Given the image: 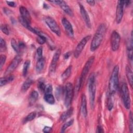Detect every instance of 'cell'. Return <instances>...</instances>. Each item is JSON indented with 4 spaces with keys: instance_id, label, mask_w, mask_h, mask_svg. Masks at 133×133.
Listing matches in <instances>:
<instances>
[{
    "instance_id": "obj_1",
    "label": "cell",
    "mask_w": 133,
    "mask_h": 133,
    "mask_svg": "<svg viewBox=\"0 0 133 133\" xmlns=\"http://www.w3.org/2000/svg\"><path fill=\"white\" fill-rule=\"evenodd\" d=\"M107 31L106 25L104 23L100 24L92 38L90 44V49L91 51H95L100 45Z\"/></svg>"
},
{
    "instance_id": "obj_2",
    "label": "cell",
    "mask_w": 133,
    "mask_h": 133,
    "mask_svg": "<svg viewBox=\"0 0 133 133\" xmlns=\"http://www.w3.org/2000/svg\"><path fill=\"white\" fill-rule=\"evenodd\" d=\"M119 66L115 65L112 71L111 77L109 82V94L114 95L117 91L119 86V79H118Z\"/></svg>"
},
{
    "instance_id": "obj_3",
    "label": "cell",
    "mask_w": 133,
    "mask_h": 133,
    "mask_svg": "<svg viewBox=\"0 0 133 133\" xmlns=\"http://www.w3.org/2000/svg\"><path fill=\"white\" fill-rule=\"evenodd\" d=\"M88 89L89 92V101L90 106L92 109H94L95 106V94L96 90V77L94 73H91L88 81Z\"/></svg>"
},
{
    "instance_id": "obj_4",
    "label": "cell",
    "mask_w": 133,
    "mask_h": 133,
    "mask_svg": "<svg viewBox=\"0 0 133 133\" xmlns=\"http://www.w3.org/2000/svg\"><path fill=\"white\" fill-rule=\"evenodd\" d=\"M122 98L125 108L126 109H129L130 108V98L129 95V89L126 83H123L121 88Z\"/></svg>"
},
{
    "instance_id": "obj_5",
    "label": "cell",
    "mask_w": 133,
    "mask_h": 133,
    "mask_svg": "<svg viewBox=\"0 0 133 133\" xmlns=\"http://www.w3.org/2000/svg\"><path fill=\"white\" fill-rule=\"evenodd\" d=\"M74 95V88L71 83H67L64 87V105L69 108L72 102Z\"/></svg>"
},
{
    "instance_id": "obj_6",
    "label": "cell",
    "mask_w": 133,
    "mask_h": 133,
    "mask_svg": "<svg viewBox=\"0 0 133 133\" xmlns=\"http://www.w3.org/2000/svg\"><path fill=\"white\" fill-rule=\"evenodd\" d=\"M44 20L49 29L55 33L57 35L60 36L61 35V31L60 28L56 21L51 17L47 16L45 17Z\"/></svg>"
},
{
    "instance_id": "obj_7",
    "label": "cell",
    "mask_w": 133,
    "mask_h": 133,
    "mask_svg": "<svg viewBox=\"0 0 133 133\" xmlns=\"http://www.w3.org/2000/svg\"><path fill=\"white\" fill-rule=\"evenodd\" d=\"M94 60H95V57L94 56H91L88 59V60L86 61V63L85 64L82 70L81 75L79 76L81 81L82 83V85H83V83L84 82L86 77L94 62Z\"/></svg>"
},
{
    "instance_id": "obj_8",
    "label": "cell",
    "mask_w": 133,
    "mask_h": 133,
    "mask_svg": "<svg viewBox=\"0 0 133 133\" xmlns=\"http://www.w3.org/2000/svg\"><path fill=\"white\" fill-rule=\"evenodd\" d=\"M90 37L91 36L90 35L86 36L84 38H83L81 39V41L78 43L74 52V56L75 58H77L79 56L80 54H81L82 51L84 48L86 44L89 41Z\"/></svg>"
},
{
    "instance_id": "obj_9",
    "label": "cell",
    "mask_w": 133,
    "mask_h": 133,
    "mask_svg": "<svg viewBox=\"0 0 133 133\" xmlns=\"http://www.w3.org/2000/svg\"><path fill=\"white\" fill-rule=\"evenodd\" d=\"M121 37L119 33L116 31H114L111 36V45L112 50L114 51H116L119 47Z\"/></svg>"
},
{
    "instance_id": "obj_10",
    "label": "cell",
    "mask_w": 133,
    "mask_h": 133,
    "mask_svg": "<svg viewBox=\"0 0 133 133\" xmlns=\"http://www.w3.org/2000/svg\"><path fill=\"white\" fill-rule=\"evenodd\" d=\"M21 60H22L21 57L19 55H17L14 58V59L12 60L10 64L9 65V66L7 68L4 73V74L6 76H7L9 74H10L12 71H14L17 68L20 62L21 61Z\"/></svg>"
},
{
    "instance_id": "obj_11",
    "label": "cell",
    "mask_w": 133,
    "mask_h": 133,
    "mask_svg": "<svg viewBox=\"0 0 133 133\" xmlns=\"http://www.w3.org/2000/svg\"><path fill=\"white\" fill-rule=\"evenodd\" d=\"M60 54H61V50L59 49L56 51V52H55L53 56V57L49 66V73L50 74H53L55 72L57 63L60 56Z\"/></svg>"
},
{
    "instance_id": "obj_12",
    "label": "cell",
    "mask_w": 133,
    "mask_h": 133,
    "mask_svg": "<svg viewBox=\"0 0 133 133\" xmlns=\"http://www.w3.org/2000/svg\"><path fill=\"white\" fill-rule=\"evenodd\" d=\"M124 1H118L117 2V5L116 9V21L117 23H121L123 17V11H124Z\"/></svg>"
},
{
    "instance_id": "obj_13",
    "label": "cell",
    "mask_w": 133,
    "mask_h": 133,
    "mask_svg": "<svg viewBox=\"0 0 133 133\" xmlns=\"http://www.w3.org/2000/svg\"><path fill=\"white\" fill-rule=\"evenodd\" d=\"M50 2L54 3L57 5H58L63 10V11L67 14L68 15H69L71 17L73 16V13L71 9V8L67 5V4L64 2V1H49Z\"/></svg>"
},
{
    "instance_id": "obj_14",
    "label": "cell",
    "mask_w": 133,
    "mask_h": 133,
    "mask_svg": "<svg viewBox=\"0 0 133 133\" xmlns=\"http://www.w3.org/2000/svg\"><path fill=\"white\" fill-rule=\"evenodd\" d=\"M61 23L65 29V30L66 31L67 34L70 37H73L74 36V31L73 29V27L71 24V23L69 22V21L65 18H63L61 20Z\"/></svg>"
},
{
    "instance_id": "obj_15",
    "label": "cell",
    "mask_w": 133,
    "mask_h": 133,
    "mask_svg": "<svg viewBox=\"0 0 133 133\" xmlns=\"http://www.w3.org/2000/svg\"><path fill=\"white\" fill-rule=\"evenodd\" d=\"M79 9H80V12L82 17V18L83 19L86 26L89 29H90L91 27V22H90L89 15L87 11L86 10L85 7L81 4H79Z\"/></svg>"
},
{
    "instance_id": "obj_16",
    "label": "cell",
    "mask_w": 133,
    "mask_h": 133,
    "mask_svg": "<svg viewBox=\"0 0 133 133\" xmlns=\"http://www.w3.org/2000/svg\"><path fill=\"white\" fill-rule=\"evenodd\" d=\"M19 11L21 15V17L28 23L31 24V18L28 10L25 7L21 6L19 8Z\"/></svg>"
},
{
    "instance_id": "obj_17",
    "label": "cell",
    "mask_w": 133,
    "mask_h": 133,
    "mask_svg": "<svg viewBox=\"0 0 133 133\" xmlns=\"http://www.w3.org/2000/svg\"><path fill=\"white\" fill-rule=\"evenodd\" d=\"M81 113H82L83 116L84 117H86L87 116V102H86V97L84 94H83L81 97Z\"/></svg>"
},
{
    "instance_id": "obj_18",
    "label": "cell",
    "mask_w": 133,
    "mask_h": 133,
    "mask_svg": "<svg viewBox=\"0 0 133 133\" xmlns=\"http://www.w3.org/2000/svg\"><path fill=\"white\" fill-rule=\"evenodd\" d=\"M132 33H131V37L127 44V54L128 59L132 62Z\"/></svg>"
},
{
    "instance_id": "obj_19",
    "label": "cell",
    "mask_w": 133,
    "mask_h": 133,
    "mask_svg": "<svg viewBox=\"0 0 133 133\" xmlns=\"http://www.w3.org/2000/svg\"><path fill=\"white\" fill-rule=\"evenodd\" d=\"M73 108H70L67 111L63 112L60 116V119L62 122H64L68 119L73 114Z\"/></svg>"
},
{
    "instance_id": "obj_20",
    "label": "cell",
    "mask_w": 133,
    "mask_h": 133,
    "mask_svg": "<svg viewBox=\"0 0 133 133\" xmlns=\"http://www.w3.org/2000/svg\"><path fill=\"white\" fill-rule=\"evenodd\" d=\"M126 74L128 79V82L131 87H132L133 84V77H132V70L129 65H127L126 67Z\"/></svg>"
},
{
    "instance_id": "obj_21",
    "label": "cell",
    "mask_w": 133,
    "mask_h": 133,
    "mask_svg": "<svg viewBox=\"0 0 133 133\" xmlns=\"http://www.w3.org/2000/svg\"><path fill=\"white\" fill-rule=\"evenodd\" d=\"M38 98V94L36 90H33L29 96V104L30 105H33L37 101Z\"/></svg>"
},
{
    "instance_id": "obj_22",
    "label": "cell",
    "mask_w": 133,
    "mask_h": 133,
    "mask_svg": "<svg viewBox=\"0 0 133 133\" xmlns=\"http://www.w3.org/2000/svg\"><path fill=\"white\" fill-rule=\"evenodd\" d=\"M72 65H70L65 70V71L63 72V73L61 75V79L62 82H65L71 75V72H72Z\"/></svg>"
},
{
    "instance_id": "obj_23",
    "label": "cell",
    "mask_w": 133,
    "mask_h": 133,
    "mask_svg": "<svg viewBox=\"0 0 133 133\" xmlns=\"http://www.w3.org/2000/svg\"><path fill=\"white\" fill-rule=\"evenodd\" d=\"M45 63V59L43 57L37 60V61L36 64V70L37 72H39L43 70L44 67Z\"/></svg>"
},
{
    "instance_id": "obj_24",
    "label": "cell",
    "mask_w": 133,
    "mask_h": 133,
    "mask_svg": "<svg viewBox=\"0 0 133 133\" xmlns=\"http://www.w3.org/2000/svg\"><path fill=\"white\" fill-rule=\"evenodd\" d=\"M44 98L45 101L48 104H54L55 102V98L53 95L52 94V92L45 93V96Z\"/></svg>"
},
{
    "instance_id": "obj_25",
    "label": "cell",
    "mask_w": 133,
    "mask_h": 133,
    "mask_svg": "<svg viewBox=\"0 0 133 133\" xmlns=\"http://www.w3.org/2000/svg\"><path fill=\"white\" fill-rule=\"evenodd\" d=\"M14 77L12 75L3 77L0 78V86L2 87L14 80Z\"/></svg>"
},
{
    "instance_id": "obj_26",
    "label": "cell",
    "mask_w": 133,
    "mask_h": 133,
    "mask_svg": "<svg viewBox=\"0 0 133 133\" xmlns=\"http://www.w3.org/2000/svg\"><path fill=\"white\" fill-rule=\"evenodd\" d=\"M33 83V80L31 78H28L23 83L21 87V90L23 92H26L28 89L30 87L31 85Z\"/></svg>"
},
{
    "instance_id": "obj_27",
    "label": "cell",
    "mask_w": 133,
    "mask_h": 133,
    "mask_svg": "<svg viewBox=\"0 0 133 133\" xmlns=\"http://www.w3.org/2000/svg\"><path fill=\"white\" fill-rule=\"evenodd\" d=\"M37 86H38V88L41 92H42V93L45 92L46 85L45 84V80L44 79V78H42L38 80Z\"/></svg>"
},
{
    "instance_id": "obj_28",
    "label": "cell",
    "mask_w": 133,
    "mask_h": 133,
    "mask_svg": "<svg viewBox=\"0 0 133 133\" xmlns=\"http://www.w3.org/2000/svg\"><path fill=\"white\" fill-rule=\"evenodd\" d=\"M82 86V83L81 81L80 77H79L76 81L75 85L74 88V94L75 96H77L78 93Z\"/></svg>"
},
{
    "instance_id": "obj_29",
    "label": "cell",
    "mask_w": 133,
    "mask_h": 133,
    "mask_svg": "<svg viewBox=\"0 0 133 133\" xmlns=\"http://www.w3.org/2000/svg\"><path fill=\"white\" fill-rule=\"evenodd\" d=\"M36 112H31L30 113H29L25 118L24 119H23V123L24 124V123H26L28 122H30V121H32L33 119H34L35 118V117H36Z\"/></svg>"
},
{
    "instance_id": "obj_30",
    "label": "cell",
    "mask_w": 133,
    "mask_h": 133,
    "mask_svg": "<svg viewBox=\"0 0 133 133\" xmlns=\"http://www.w3.org/2000/svg\"><path fill=\"white\" fill-rule=\"evenodd\" d=\"M30 60H26L23 64V70H22V74L24 77L26 76V75L28 73V69L30 66Z\"/></svg>"
},
{
    "instance_id": "obj_31",
    "label": "cell",
    "mask_w": 133,
    "mask_h": 133,
    "mask_svg": "<svg viewBox=\"0 0 133 133\" xmlns=\"http://www.w3.org/2000/svg\"><path fill=\"white\" fill-rule=\"evenodd\" d=\"M64 91V88H63L62 86H59L58 87H57L55 91V95H56V98L58 100L60 99Z\"/></svg>"
},
{
    "instance_id": "obj_32",
    "label": "cell",
    "mask_w": 133,
    "mask_h": 133,
    "mask_svg": "<svg viewBox=\"0 0 133 133\" xmlns=\"http://www.w3.org/2000/svg\"><path fill=\"white\" fill-rule=\"evenodd\" d=\"M113 95H114L109 94V97L108 99V109L110 111H111L113 108V105H114Z\"/></svg>"
},
{
    "instance_id": "obj_33",
    "label": "cell",
    "mask_w": 133,
    "mask_h": 133,
    "mask_svg": "<svg viewBox=\"0 0 133 133\" xmlns=\"http://www.w3.org/2000/svg\"><path fill=\"white\" fill-rule=\"evenodd\" d=\"M73 122H74V119H71L70 121H68L67 122L65 123L63 126H62L61 127V132H63L65 131V130L66 129V128H68L69 127L71 126L73 124Z\"/></svg>"
},
{
    "instance_id": "obj_34",
    "label": "cell",
    "mask_w": 133,
    "mask_h": 133,
    "mask_svg": "<svg viewBox=\"0 0 133 133\" xmlns=\"http://www.w3.org/2000/svg\"><path fill=\"white\" fill-rule=\"evenodd\" d=\"M11 47H12V48L14 49V50L16 52H17V53L19 52L20 50V48L19 47V45L17 43L16 41L14 38L11 39Z\"/></svg>"
},
{
    "instance_id": "obj_35",
    "label": "cell",
    "mask_w": 133,
    "mask_h": 133,
    "mask_svg": "<svg viewBox=\"0 0 133 133\" xmlns=\"http://www.w3.org/2000/svg\"><path fill=\"white\" fill-rule=\"evenodd\" d=\"M0 50L1 52H4L6 50V44L5 40L3 38H0Z\"/></svg>"
},
{
    "instance_id": "obj_36",
    "label": "cell",
    "mask_w": 133,
    "mask_h": 133,
    "mask_svg": "<svg viewBox=\"0 0 133 133\" xmlns=\"http://www.w3.org/2000/svg\"><path fill=\"white\" fill-rule=\"evenodd\" d=\"M129 128L131 132L133 131V123H132V115L131 112H130L129 114Z\"/></svg>"
},
{
    "instance_id": "obj_37",
    "label": "cell",
    "mask_w": 133,
    "mask_h": 133,
    "mask_svg": "<svg viewBox=\"0 0 133 133\" xmlns=\"http://www.w3.org/2000/svg\"><path fill=\"white\" fill-rule=\"evenodd\" d=\"M1 31L6 35H9V31L8 26L6 24H2L1 26Z\"/></svg>"
},
{
    "instance_id": "obj_38",
    "label": "cell",
    "mask_w": 133,
    "mask_h": 133,
    "mask_svg": "<svg viewBox=\"0 0 133 133\" xmlns=\"http://www.w3.org/2000/svg\"><path fill=\"white\" fill-rule=\"evenodd\" d=\"M6 60V56L4 55H1L0 56V70L2 69L3 66L4 65Z\"/></svg>"
},
{
    "instance_id": "obj_39",
    "label": "cell",
    "mask_w": 133,
    "mask_h": 133,
    "mask_svg": "<svg viewBox=\"0 0 133 133\" xmlns=\"http://www.w3.org/2000/svg\"><path fill=\"white\" fill-rule=\"evenodd\" d=\"M42 54H43V48L42 46H39L37 48L36 50V56L37 60L42 58Z\"/></svg>"
},
{
    "instance_id": "obj_40",
    "label": "cell",
    "mask_w": 133,
    "mask_h": 133,
    "mask_svg": "<svg viewBox=\"0 0 133 133\" xmlns=\"http://www.w3.org/2000/svg\"><path fill=\"white\" fill-rule=\"evenodd\" d=\"M52 86L50 84L46 85V88H45V92L44 93H50V92H52Z\"/></svg>"
},
{
    "instance_id": "obj_41",
    "label": "cell",
    "mask_w": 133,
    "mask_h": 133,
    "mask_svg": "<svg viewBox=\"0 0 133 133\" xmlns=\"http://www.w3.org/2000/svg\"><path fill=\"white\" fill-rule=\"evenodd\" d=\"M51 130H52V128L50 127H48V126H45L43 129V131L45 133L50 132H51Z\"/></svg>"
},
{
    "instance_id": "obj_42",
    "label": "cell",
    "mask_w": 133,
    "mask_h": 133,
    "mask_svg": "<svg viewBox=\"0 0 133 133\" xmlns=\"http://www.w3.org/2000/svg\"><path fill=\"white\" fill-rule=\"evenodd\" d=\"M7 5L11 7H14L16 6V4L14 2H10V1H6Z\"/></svg>"
},
{
    "instance_id": "obj_43",
    "label": "cell",
    "mask_w": 133,
    "mask_h": 133,
    "mask_svg": "<svg viewBox=\"0 0 133 133\" xmlns=\"http://www.w3.org/2000/svg\"><path fill=\"white\" fill-rule=\"evenodd\" d=\"M103 130L102 127L100 126V125H98L97 127V130L96 132H98V133H100V132H103Z\"/></svg>"
},
{
    "instance_id": "obj_44",
    "label": "cell",
    "mask_w": 133,
    "mask_h": 133,
    "mask_svg": "<svg viewBox=\"0 0 133 133\" xmlns=\"http://www.w3.org/2000/svg\"><path fill=\"white\" fill-rule=\"evenodd\" d=\"M18 45H19V47L20 50L24 48L25 47V44H24L23 42H20L19 43V44H18Z\"/></svg>"
},
{
    "instance_id": "obj_45",
    "label": "cell",
    "mask_w": 133,
    "mask_h": 133,
    "mask_svg": "<svg viewBox=\"0 0 133 133\" xmlns=\"http://www.w3.org/2000/svg\"><path fill=\"white\" fill-rule=\"evenodd\" d=\"M4 12L7 15H9V14L12 12V11L10 9H8L7 8H4Z\"/></svg>"
},
{
    "instance_id": "obj_46",
    "label": "cell",
    "mask_w": 133,
    "mask_h": 133,
    "mask_svg": "<svg viewBox=\"0 0 133 133\" xmlns=\"http://www.w3.org/2000/svg\"><path fill=\"white\" fill-rule=\"evenodd\" d=\"M86 2L90 6H93L95 5V2L94 1H92V0H90V1H87Z\"/></svg>"
},
{
    "instance_id": "obj_47",
    "label": "cell",
    "mask_w": 133,
    "mask_h": 133,
    "mask_svg": "<svg viewBox=\"0 0 133 133\" xmlns=\"http://www.w3.org/2000/svg\"><path fill=\"white\" fill-rule=\"evenodd\" d=\"M70 56H71V53H70V52H66V53L64 55V58L65 59H68L70 57Z\"/></svg>"
}]
</instances>
